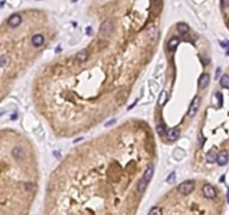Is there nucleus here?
<instances>
[{
	"mask_svg": "<svg viewBox=\"0 0 229 215\" xmlns=\"http://www.w3.org/2000/svg\"><path fill=\"white\" fill-rule=\"evenodd\" d=\"M219 72H220V68H218V70H217V72H216V79L218 77V75H219Z\"/></svg>",
	"mask_w": 229,
	"mask_h": 215,
	"instance_id": "obj_25",
	"label": "nucleus"
},
{
	"mask_svg": "<svg viewBox=\"0 0 229 215\" xmlns=\"http://www.w3.org/2000/svg\"><path fill=\"white\" fill-rule=\"evenodd\" d=\"M209 81H210V76L207 73H204L202 75L199 77V88L200 89H206L209 85Z\"/></svg>",
	"mask_w": 229,
	"mask_h": 215,
	"instance_id": "obj_11",
	"label": "nucleus"
},
{
	"mask_svg": "<svg viewBox=\"0 0 229 215\" xmlns=\"http://www.w3.org/2000/svg\"><path fill=\"white\" fill-rule=\"evenodd\" d=\"M160 4H161V0H152V7L153 8H159Z\"/></svg>",
	"mask_w": 229,
	"mask_h": 215,
	"instance_id": "obj_23",
	"label": "nucleus"
},
{
	"mask_svg": "<svg viewBox=\"0 0 229 215\" xmlns=\"http://www.w3.org/2000/svg\"><path fill=\"white\" fill-rule=\"evenodd\" d=\"M228 159H229V155L226 150L220 151L218 154V156H217V163H218L219 166H225V165L228 163Z\"/></svg>",
	"mask_w": 229,
	"mask_h": 215,
	"instance_id": "obj_8",
	"label": "nucleus"
},
{
	"mask_svg": "<svg viewBox=\"0 0 229 215\" xmlns=\"http://www.w3.org/2000/svg\"><path fill=\"white\" fill-rule=\"evenodd\" d=\"M155 130H157L158 135L161 136V137H163V136L166 135V127H164V124H163L162 122L158 123L157 128H155Z\"/></svg>",
	"mask_w": 229,
	"mask_h": 215,
	"instance_id": "obj_18",
	"label": "nucleus"
},
{
	"mask_svg": "<svg viewBox=\"0 0 229 215\" xmlns=\"http://www.w3.org/2000/svg\"><path fill=\"white\" fill-rule=\"evenodd\" d=\"M13 156L17 161H21L25 158V151L21 147H15L13 149Z\"/></svg>",
	"mask_w": 229,
	"mask_h": 215,
	"instance_id": "obj_9",
	"label": "nucleus"
},
{
	"mask_svg": "<svg viewBox=\"0 0 229 215\" xmlns=\"http://www.w3.org/2000/svg\"><path fill=\"white\" fill-rule=\"evenodd\" d=\"M44 42H45V38H44L42 35H39V34L35 35V36H33V38H31V44H33L35 47L42 46V44H44Z\"/></svg>",
	"mask_w": 229,
	"mask_h": 215,
	"instance_id": "obj_12",
	"label": "nucleus"
},
{
	"mask_svg": "<svg viewBox=\"0 0 229 215\" xmlns=\"http://www.w3.org/2000/svg\"><path fill=\"white\" fill-rule=\"evenodd\" d=\"M199 106H200V97H193V100L191 101L190 103V106H189V111H188V115L189 117H195L197 112H198V110H199Z\"/></svg>",
	"mask_w": 229,
	"mask_h": 215,
	"instance_id": "obj_4",
	"label": "nucleus"
},
{
	"mask_svg": "<svg viewBox=\"0 0 229 215\" xmlns=\"http://www.w3.org/2000/svg\"><path fill=\"white\" fill-rule=\"evenodd\" d=\"M113 31V22L110 19H106L102 22L100 27V36L101 37H109Z\"/></svg>",
	"mask_w": 229,
	"mask_h": 215,
	"instance_id": "obj_3",
	"label": "nucleus"
},
{
	"mask_svg": "<svg viewBox=\"0 0 229 215\" xmlns=\"http://www.w3.org/2000/svg\"><path fill=\"white\" fill-rule=\"evenodd\" d=\"M227 55H229V51H228V53H227Z\"/></svg>",
	"mask_w": 229,
	"mask_h": 215,
	"instance_id": "obj_28",
	"label": "nucleus"
},
{
	"mask_svg": "<svg viewBox=\"0 0 229 215\" xmlns=\"http://www.w3.org/2000/svg\"><path fill=\"white\" fill-rule=\"evenodd\" d=\"M179 43H180V39H179L178 37L171 38V39L169 40V43H168V48H169V51L173 52L174 49L177 48V46L179 45Z\"/></svg>",
	"mask_w": 229,
	"mask_h": 215,
	"instance_id": "obj_14",
	"label": "nucleus"
},
{
	"mask_svg": "<svg viewBox=\"0 0 229 215\" xmlns=\"http://www.w3.org/2000/svg\"><path fill=\"white\" fill-rule=\"evenodd\" d=\"M21 24V17L19 15H13V16H10L8 19V25L10 27H18V26Z\"/></svg>",
	"mask_w": 229,
	"mask_h": 215,
	"instance_id": "obj_10",
	"label": "nucleus"
},
{
	"mask_svg": "<svg viewBox=\"0 0 229 215\" xmlns=\"http://www.w3.org/2000/svg\"><path fill=\"white\" fill-rule=\"evenodd\" d=\"M149 215H163V213H162V208L161 207H158V206L152 207L151 211L149 212Z\"/></svg>",
	"mask_w": 229,
	"mask_h": 215,
	"instance_id": "obj_19",
	"label": "nucleus"
},
{
	"mask_svg": "<svg viewBox=\"0 0 229 215\" xmlns=\"http://www.w3.org/2000/svg\"><path fill=\"white\" fill-rule=\"evenodd\" d=\"M87 58H88V51L86 49H83L76 55V61L78 63H84Z\"/></svg>",
	"mask_w": 229,
	"mask_h": 215,
	"instance_id": "obj_13",
	"label": "nucleus"
},
{
	"mask_svg": "<svg viewBox=\"0 0 229 215\" xmlns=\"http://www.w3.org/2000/svg\"><path fill=\"white\" fill-rule=\"evenodd\" d=\"M167 99H168V94H167L166 91H163V92L161 93V97H160V101H159V104H160V106H163V104L166 103Z\"/></svg>",
	"mask_w": 229,
	"mask_h": 215,
	"instance_id": "obj_20",
	"label": "nucleus"
},
{
	"mask_svg": "<svg viewBox=\"0 0 229 215\" xmlns=\"http://www.w3.org/2000/svg\"><path fill=\"white\" fill-rule=\"evenodd\" d=\"M193 190H195V181H182V183L178 186V192L181 195H184V196L192 193Z\"/></svg>",
	"mask_w": 229,
	"mask_h": 215,
	"instance_id": "obj_2",
	"label": "nucleus"
},
{
	"mask_svg": "<svg viewBox=\"0 0 229 215\" xmlns=\"http://www.w3.org/2000/svg\"><path fill=\"white\" fill-rule=\"evenodd\" d=\"M174 181H175V173L172 172V173L168 176V178H167V183H168V184H173Z\"/></svg>",
	"mask_w": 229,
	"mask_h": 215,
	"instance_id": "obj_21",
	"label": "nucleus"
},
{
	"mask_svg": "<svg viewBox=\"0 0 229 215\" xmlns=\"http://www.w3.org/2000/svg\"><path fill=\"white\" fill-rule=\"evenodd\" d=\"M153 173H154V166H153V164H150L148 166L146 170H145L143 177L141 178L139 183H138V190H139V193H143L146 190L149 183H150V181H151V178L153 176Z\"/></svg>",
	"mask_w": 229,
	"mask_h": 215,
	"instance_id": "obj_1",
	"label": "nucleus"
},
{
	"mask_svg": "<svg viewBox=\"0 0 229 215\" xmlns=\"http://www.w3.org/2000/svg\"><path fill=\"white\" fill-rule=\"evenodd\" d=\"M180 137V130L178 128H171L170 130H168L167 132V139L169 140L170 142L172 141H175Z\"/></svg>",
	"mask_w": 229,
	"mask_h": 215,
	"instance_id": "obj_6",
	"label": "nucleus"
},
{
	"mask_svg": "<svg viewBox=\"0 0 229 215\" xmlns=\"http://www.w3.org/2000/svg\"><path fill=\"white\" fill-rule=\"evenodd\" d=\"M177 29H178V31L180 33V34L184 35L189 31V27H188L187 24H184V22H180V24H178V26H177Z\"/></svg>",
	"mask_w": 229,
	"mask_h": 215,
	"instance_id": "obj_16",
	"label": "nucleus"
},
{
	"mask_svg": "<svg viewBox=\"0 0 229 215\" xmlns=\"http://www.w3.org/2000/svg\"><path fill=\"white\" fill-rule=\"evenodd\" d=\"M228 201H229V190H228Z\"/></svg>",
	"mask_w": 229,
	"mask_h": 215,
	"instance_id": "obj_26",
	"label": "nucleus"
},
{
	"mask_svg": "<svg viewBox=\"0 0 229 215\" xmlns=\"http://www.w3.org/2000/svg\"><path fill=\"white\" fill-rule=\"evenodd\" d=\"M202 193H204V197H207V198H215L217 196L215 187L212 185H210V184L204 185V187H202Z\"/></svg>",
	"mask_w": 229,
	"mask_h": 215,
	"instance_id": "obj_5",
	"label": "nucleus"
},
{
	"mask_svg": "<svg viewBox=\"0 0 229 215\" xmlns=\"http://www.w3.org/2000/svg\"><path fill=\"white\" fill-rule=\"evenodd\" d=\"M73 1H74V2H75V1H77V0H73Z\"/></svg>",
	"mask_w": 229,
	"mask_h": 215,
	"instance_id": "obj_27",
	"label": "nucleus"
},
{
	"mask_svg": "<svg viewBox=\"0 0 229 215\" xmlns=\"http://www.w3.org/2000/svg\"><path fill=\"white\" fill-rule=\"evenodd\" d=\"M220 2L222 8H228L229 7V0H220Z\"/></svg>",
	"mask_w": 229,
	"mask_h": 215,
	"instance_id": "obj_24",
	"label": "nucleus"
},
{
	"mask_svg": "<svg viewBox=\"0 0 229 215\" xmlns=\"http://www.w3.org/2000/svg\"><path fill=\"white\" fill-rule=\"evenodd\" d=\"M146 34H148V37L151 39V40H155L158 37V28L155 27L154 24H150V25L146 27Z\"/></svg>",
	"mask_w": 229,
	"mask_h": 215,
	"instance_id": "obj_7",
	"label": "nucleus"
},
{
	"mask_svg": "<svg viewBox=\"0 0 229 215\" xmlns=\"http://www.w3.org/2000/svg\"><path fill=\"white\" fill-rule=\"evenodd\" d=\"M206 160L208 161L209 164H213V163H216L217 161V154L213 150H210V151L207 154V156H206Z\"/></svg>",
	"mask_w": 229,
	"mask_h": 215,
	"instance_id": "obj_15",
	"label": "nucleus"
},
{
	"mask_svg": "<svg viewBox=\"0 0 229 215\" xmlns=\"http://www.w3.org/2000/svg\"><path fill=\"white\" fill-rule=\"evenodd\" d=\"M7 62H8V57L7 56H4V55L0 56V66H4L7 64Z\"/></svg>",
	"mask_w": 229,
	"mask_h": 215,
	"instance_id": "obj_22",
	"label": "nucleus"
},
{
	"mask_svg": "<svg viewBox=\"0 0 229 215\" xmlns=\"http://www.w3.org/2000/svg\"><path fill=\"white\" fill-rule=\"evenodd\" d=\"M220 85L224 89H229V76L227 74L221 76L220 79Z\"/></svg>",
	"mask_w": 229,
	"mask_h": 215,
	"instance_id": "obj_17",
	"label": "nucleus"
}]
</instances>
